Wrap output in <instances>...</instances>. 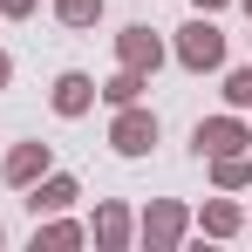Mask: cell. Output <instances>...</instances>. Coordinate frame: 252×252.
<instances>
[{"label": "cell", "mask_w": 252, "mask_h": 252, "mask_svg": "<svg viewBox=\"0 0 252 252\" xmlns=\"http://www.w3.org/2000/svg\"><path fill=\"white\" fill-rule=\"evenodd\" d=\"M246 14H252V0H246Z\"/></svg>", "instance_id": "d6986e66"}, {"label": "cell", "mask_w": 252, "mask_h": 252, "mask_svg": "<svg viewBox=\"0 0 252 252\" xmlns=\"http://www.w3.org/2000/svg\"><path fill=\"white\" fill-rule=\"evenodd\" d=\"M75 198H82V184H75L68 170H41V177L28 184V211H34V218H48V211H68Z\"/></svg>", "instance_id": "52a82bcc"}, {"label": "cell", "mask_w": 252, "mask_h": 252, "mask_svg": "<svg viewBox=\"0 0 252 252\" xmlns=\"http://www.w3.org/2000/svg\"><path fill=\"white\" fill-rule=\"evenodd\" d=\"M68 246H89V225L62 218V211H48V225L34 218V252H68Z\"/></svg>", "instance_id": "8fae6325"}, {"label": "cell", "mask_w": 252, "mask_h": 252, "mask_svg": "<svg viewBox=\"0 0 252 252\" xmlns=\"http://www.w3.org/2000/svg\"><path fill=\"white\" fill-rule=\"evenodd\" d=\"M0 14H14V21H28V14H34V0H0Z\"/></svg>", "instance_id": "2e32d148"}, {"label": "cell", "mask_w": 252, "mask_h": 252, "mask_svg": "<svg viewBox=\"0 0 252 252\" xmlns=\"http://www.w3.org/2000/svg\"><path fill=\"white\" fill-rule=\"evenodd\" d=\"M198 232H205V239H239V232H246V211L232 205V198H205V205H198Z\"/></svg>", "instance_id": "30bf717a"}, {"label": "cell", "mask_w": 252, "mask_h": 252, "mask_svg": "<svg viewBox=\"0 0 252 252\" xmlns=\"http://www.w3.org/2000/svg\"><path fill=\"white\" fill-rule=\"evenodd\" d=\"M109 150H116V157H150V150H157V116H150L143 102H123L116 123H109Z\"/></svg>", "instance_id": "7a4b0ae2"}, {"label": "cell", "mask_w": 252, "mask_h": 252, "mask_svg": "<svg viewBox=\"0 0 252 252\" xmlns=\"http://www.w3.org/2000/svg\"><path fill=\"white\" fill-rule=\"evenodd\" d=\"M89 239H95L102 252H123L129 239H136V218H129V205L102 198V205H95V218H89Z\"/></svg>", "instance_id": "ba28073f"}, {"label": "cell", "mask_w": 252, "mask_h": 252, "mask_svg": "<svg viewBox=\"0 0 252 252\" xmlns=\"http://www.w3.org/2000/svg\"><path fill=\"white\" fill-rule=\"evenodd\" d=\"M191 75H211V68H225V34H218V21L211 14H191L184 28H177V48H170Z\"/></svg>", "instance_id": "6da1fadb"}, {"label": "cell", "mask_w": 252, "mask_h": 252, "mask_svg": "<svg viewBox=\"0 0 252 252\" xmlns=\"http://www.w3.org/2000/svg\"><path fill=\"white\" fill-rule=\"evenodd\" d=\"M184 232H191V211L177 205V198H150V211L136 218V239H143L150 252H170Z\"/></svg>", "instance_id": "3957f363"}, {"label": "cell", "mask_w": 252, "mask_h": 252, "mask_svg": "<svg viewBox=\"0 0 252 252\" xmlns=\"http://www.w3.org/2000/svg\"><path fill=\"white\" fill-rule=\"evenodd\" d=\"M191 7H198V14H218V7H232V0H191Z\"/></svg>", "instance_id": "ac0fdd59"}, {"label": "cell", "mask_w": 252, "mask_h": 252, "mask_svg": "<svg viewBox=\"0 0 252 252\" xmlns=\"http://www.w3.org/2000/svg\"><path fill=\"white\" fill-rule=\"evenodd\" d=\"M41 170H55V150H48V143H14V150L0 157V177H7L14 191H28Z\"/></svg>", "instance_id": "9c48e42d"}, {"label": "cell", "mask_w": 252, "mask_h": 252, "mask_svg": "<svg viewBox=\"0 0 252 252\" xmlns=\"http://www.w3.org/2000/svg\"><path fill=\"white\" fill-rule=\"evenodd\" d=\"M225 102L232 109H252V68H232L225 75Z\"/></svg>", "instance_id": "9a60e30c"}, {"label": "cell", "mask_w": 252, "mask_h": 252, "mask_svg": "<svg viewBox=\"0 0 252 252\" xmlns=\"http://www.w3.org/2000/svg\"><path fill=\"white\" fill-rule=\"evenodd\" d=\"M55 21L62 28H95L102 21V0H55Z\"/></svg>", "instance_id": "5bb4252c"}, {"label": "cell", "mask_w": 252, "mask_h": 252, "mask_svg": "<svg viewBox=\"0 0 252 252\" xmlns=\"http://www.w3.org/2000/svg\"><path fill=\"white\" fill-rule=\"evenodd\" d=\"M0 239H7V232H0Z\"/></svg>", "instance_id": "ffe728a7"}, {"label": "cell", "mask_w": 252, "mask_h": 252, "mask_svg": "<svg viewBox=\"0 0 252 252\" xmlns=\"http://www.w3.org/2000/svg\"><path fill=\"white\" fill-rule=\"evenodd\" d=\"M7 82H14V55H0V89H7Z\"/></svg>", "instance_id": "e0dca14e"}, {"label": "cell", "mask_w": 252, "mask_h": 252, "mask_svg": "<svg viewBox=\"0 0 252 252\" xmlns=\"http://www.w3.org/2000/svg\"><path fill=\"white\" fill-rule=\"evenodd\" d=\"M252 143V129H246V116L232 109V116H205V123L191 129V150L198 157H232V150H246Z\"/></svg>", "instance_id": "277c9868"}, {"label": "cell", "mask_w": 252, "mask_h": 252, "mask_svg": "<svg viewBox=\"0 0 252 252\" xmlns=\"http://www.w3.org/2000/svg\"><path fill=\"white\" fill-rule=\"evenodd\" d=\"M116 62H123V68H143V75H157V68H164V41H157L143 21H129L123 34H116Z\"/></svg>", "instance_id": "8992f818"}, {"label": "cell", "mask_w": 252, "mask_h": 252, "mask_svg": "<svg viewBox=\"0 0 252 252\" xmlns=\"http://www.w3.org/2000/svg\"><path fill=\"white\" fill-rule=\"evenodd\" d=\"M211 164V184H218V191H246L252 184V157L246 150H232V157H205Z\"/></svg>", "instance_id": "7c38bea8"}, {"label": "cell", "mask_w": 252, "mask_h": 252, "mask_svg": "<svg viewBox=\"0 0 252 252\" xmlns=\"http://www.w3.org/2000/svg\"><path fill=\"white\" fill-rule=\"evenodd\" d=\"M143 89H150V75H143V68H116V75H109V82L95 89V95H102V102H116V109H123V102H143Z\"/></svg>", "instance_id": "4fadbf2b"}, {"label": "cell", "mask_w": 252, "mask_h": 252, "mask_svg": "<svg viewBox=\"0 0 252 252\" xmlns=\"http://www.w3.org/2000/svg\"><path fill=\"white\" fill-rule=\"evenodd\" d=\"M48 102H55V116H89L95 109V75H82V68H62L55 75V89H48Z\"/></svg>", "instance_id": "5b68a950"}]
</instances>
